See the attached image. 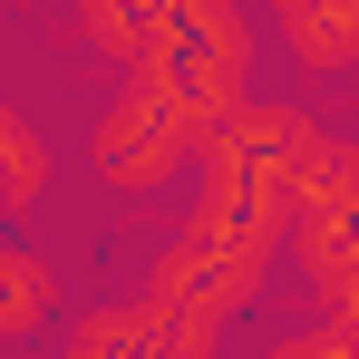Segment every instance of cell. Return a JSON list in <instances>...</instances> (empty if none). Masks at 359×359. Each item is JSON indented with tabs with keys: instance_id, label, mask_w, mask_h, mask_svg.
I'll return each instance as SVG.
<instances>
[{
	"instance_id": "6da1fadb",
	"label": "cell",
	"mask_w": 359,
	"mask_h": 359,
	"mask_svg": "<svg viewBox=\"0 0 359 359\" xmlns=\"http://www.w3.org/2000/svg\"><path fill=\"white\" fill-rule=\"evenodd\" d=\"M194 146H204V117L175 107L165 88H146V78H126L107 97V117L88 126V165H97L107 194H165L194 165Z\"/></svg>"
},
{
	"instance_id": "3957f363",
	"label": "cell",
	"mask_w": 359,
	"mask_h": 359,
	"mask_svg": "<svg viewBox=\"0 0 359 359\" xmlns=\"http://www.w3.org/2000/svg\"><path fill=\"white\" fill-rule=\"evenodd\" d=\"M68 359H214V350H194L156 301H97V311H78Z\"/></svg>"
},
{
	"instance_id": "277c9868",
	"label": "cell",
	"mask_w": 359,
	"mask_h": 359,
	"mask_svg": "<svg viewBox=\"0 0 359 359\" xmlns=\"http://www.w3.org/2000/svg\"><path fill=\"white\" fill-rule=\"evenodd\" d=\"M59 320V262L29 243H0V340H39Z\"/></svg>"
},
{
	"instance_id": "52a82bcc",
	"label": "cell",
	"mask_w": 359,
	"mask_h": 359,
	"mask_svg": "<svg viewBox=\"0 0 359 359\" xmlns=\"http://www.w3.org/2000/svg\"><path fill=\"white\" fill-rule=\"evenodd\" d=\"M311 292H320V311H330L340 330H359V262H340V272H311Z\"/></svg>"
},
{
	"instance_id": "7a4b0ae2",
	"label": "cell",
	"mask_w": 359,
	"mask_h": 359,
	"mask_svg": "<svg viewBox=\"0 0 359 359\" xmlns=\"http://www.w3.org/2000/svg\"><path fill=\"white\" fill-rule=\"evenodd\" d=\"M262 282H272V252H233V243L175 233L165 252H156V272H146V292H136V301H156L194 350H214V340H224V320H233Z\"/></svg>"
},
{
	"instance_id": "8992f818",
	"label": "cell",
	"mask_w": 359,
	"mask_h": 359,
	"mask_svg": "<svg viewBox=\"0 0 359 359\" xmlns=\"http://www.w3.org/2000/svg\"><path fill=\"white\" fill-rule=\"evenodd\" d=\"M262 359H359V330H340V320H311V330L262 340Z\"/></svg>"
},
{
	"instance_id": "5b68a950",
	"label": "cell",
	"mask_w": 359,
	"mask_h": 359,
	"mask_svg": "<svg viewBox=\"0 0 359 359\" xmlns=\"http://www.w3.org/2000/svg\"><path fill=\"white\" fill-rule=\"evenodd\" d=\"M39 194H49V136L20 107H0V224L39 214Z\"/></svg>"
}]
</instances>
